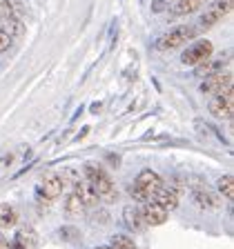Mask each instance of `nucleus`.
<instances>
[{
	"label": "nucleus",
	"instance_id": "423d86ee",
	"mask_svg": "<svg viewBox=\"0 0 234 249\" xmlns=\"http://www.w3.org/2000/svg\"><path fill=\"white\" fill-rule=\"evenodd\" d=\"M192 196H194L198 207H203V209H218L221 207V196H218L216 192H212L205 182L192 180Z\"/></svg>",
	"mask_w": 234,
	"mask_h": 249
},
{
	"label": "nucleus",
	"instance_id": "9d476101",
	"mask_svg": "<svg viewBox=\"0 0 234 249\" xmlns=\"http://www.w3.org/2000/svg\"><path fill=\"white\" fill-rule=\"evenodd\" d=\"M140 218H143V223L150 225V227H156V225H163L167 220V212L161 209L156 202H145V207L140 209Z\"/></svg>",
	"mask_w": 234,
	"mask_h": 249
},
{
	"label": "nucleus",
	"instance_id": "f03ea898",
	"mask_svg": "<svg viewBox=\"0 0 234 249\" xmlns=\"http://www.w3.org/2000/svg\"><path fill=\"white\" fill-rule=\"evenodd\" d=\"M161 187H163V180H161V176H158L156 171L143 169L138 176H136L130 194H132V198L138 200V202H150V200H154L156 192H158Z\"/></svg>",
	"mask_w": 234,
	"mask_h": 249
},
{
	"label": "nucleus",
	"instance_id": "5701e85b",
	"mask_svg": "<svg viewBox=\"0 0 234 249\" xmlns=\"http://www.w3.org/2000/svg\"><path fill=\"white\" fill-rule=\"evenodd\" d=\"M96 249H112V247H96Z\"/></svg>",
	"mask_w": 234,
	"mask_h": 249
},
{
	"label": "nucleus",
	"instance_id": "7ed1b4c3",
	"mask_svg": "<svg viewBox=\"0 0 234 249\" xmlns=\"http://www.w3.org/2000/svg\"><path fill=\"white\" fill-rule=\"evenodd\" d=\"M190 38H194V29L187 25H181V27H174L170 29L167 34H163L156 42V49L158 52H172V49H176V47L185 45Z\"/></svg>",
	"mask_w": 234,
	"mask_h": 249
},
{
	"label": "nucleus",
	"instance_id": "f8f14e48",
	"mask_svg": "<svg viewBox=\"0 0 234 249\" xmlns=\"http://www.w3.org/2000/svg\"><path fill=\"white\" fill-rule=\"evenodd\" d=\"M72 194H74V196H76L80 202H83L85 207H94V205L98 202L96 194L92 192V187H89L85 180H80V178H78V180L74 182V192H72Z\"/></svg>",
	"mask_w": 234,
	"mask_h": 249
},
{
	"label": "nucleus",
	"instance_id": "4be33fe9",
	"mask_svg": "<svg viewBox=\"0 0 234 249\" xmlns=\"http://www.w3.org/2000/svg\"><path fill=\"white\" fill-rule=\"evenodd\" d=\"M11 249H25V247H22V245H18V243H14V247H11Z\"/></svg>",
	"mask_w": 234,
	"mask_h": 249
},
{
	"label": "nucleus",
	"instance_id": "2eb2a0df",
	"mask_svg": "<svg viewBox=\"0 0 234 249\" xmlns=\"http://www.w3.org/2000/svg\"><path fill=\"white\" fill-rule=\"evenodd\" d=\"M16 220H18L16 209L11 205H7V202H2L0 205V227H14Z\"/></svg>",
	"mask_w": 234,
	"mask_h": 249
},
{
	"label": "nucleus",
	"instance_id": "f257e3e1",
	"mask_svg": "<svg viewBox=\"0 0 234 249\" xmlns=\"http://www.w3.org/2000/svg\"><path fill=\"white\" fill-rule=\"evenodd\" d=\"M85 182H87L89 187H92V192L96 194V198L103 202H114L116 198H118V189H116V185L112 182V178L105 174L100 167L96 165H85Z\"/></svg>",
	"mask_w": 234,
	"mask_h": 249
},
{
	"label": "nucleus",
	"instance_id": "4468645a",
	"mask_svg": "<svg viewBox=\"0 0 234 249\" xmlns=\"http://www.w3.org/2000/svg\"><path fill=\"white\" fill-rule=\"evenodd\" d=\"M123 220H125V225L130 229H134V231H143V227H145L143 218H140V209H136V207H125Z\"/></svg>",
	"mask_w": 234,
	"mask_h": 249
},
{
	"label": "nucleus",
	"instance_id": "20e7f679",
	"mask_svg": "<svg viewBox=\"0 0 234 249\" xmlns=\"http://www.w3.org/2000/svg\"><path fill=\"white\" fill-rule=\"evenodd\" d=\"M212 52H214V47L210 40H196L194 45H190L183 52L181 62L187 65V67H198V65H203L205 60L212 58Z\"/></svg>",
	"mask_w": 234,
	"mask_h": 249
},
{
	"label": "nucleus",
	"instance_id": "ddd939ff",
	"mask_svg": "<svg viewBox=\"0 0 234 249\" xmlns=\"http://www.w3.org/2000/svg\"><path fill=\"white\" fill-rule=\"evenodd\" d=\"M205 5V0H176L174 7H172V14L176 16H190L194 11H198L201 7Z\"/></svg>",
	"mask_w": 234,
	"mask_h": 249
},
{
	"label": "nucleus",
	"instance_id": "9b49d317",
	"mask_svg": "<svg viewBox=\"0 0 234 249\" xmlns=\"http://www.w3.org/2000/svg\"><path fill=\"white\" fill-rule=\"evenodd\" d=\"M152 202H156V205L161 209H165V212H172V209H176V205H178V189L176 187H161Z\"/></svg>",
	"mask_w": 234,
	"mask_h": 249
},
{
	"label": "nucleus",
	"instance_id": "aec40b11",
	"mask_svg": "<svg viewBox=\"0 0 234 249\" xmlns=\"http://www.w3.org/2000/svg\"><path fill=\"white\" fill-rule=\"evenodd\" d=\"M9 45H11V36L7 34L5 29H0V53L7 52V49H9Z\"/></svg>",
	"mask_w": 234,
	"mask_h": 249
},
{
	"label": "nucleus",
	"instance_id": "a211bd4d",
	"mask_svg": "<svg viewBox=\"0 0 234 249\" xmlns=\"http://www.w3.org/2000/svg\"><path fill=\"white\" fill-rule=\"evenodd\" d=\"M218 194L225 196L228 200H232L234 198V178L230 176V174H225V176L218 178Z\"/></svg>",
	"mask_w": 234,
	"mask_h": 249
},
{
	"label": "nucleus",
	"instance_id": "39448f33",
	"mask_svg": "<svg viewBox=\"0 0 234 249\" xmlns=\"http://www.w3.org/2000/svg\"><path fill=\"white\" fill-rule=\"evenodd\" d=\"M232 83H234V78L230 71H216L201 83V91L210 93V96H218V93H223V91H230Z\"/></svg>",
	"mask_w": 234,
	"mask_h": 249
},
{
	"label": "nucleus",
	"instance_id": "412c9836",
	"mask_svg": "<svg viewBox=\"0 0 234 249\" xmlns=\"http://www.w3.org/2000/svg\"><path fill=\"white\" fill-rule=\"evenodd\" d=\"M0 249H9V245H7V240L2 238V233H0Z\"/></svg>",
	"mask_w": 234,
	"mask_h": 249
},
{
	"label": "nucleus",
	"instance_id": "6ab92c4d",
	"mask_svg": "<svg viewBox=\"0 0 234 249\" xmlns=\"http://www.w3.org/2000/svg\"><path fill=\"white\" fill-rule=\"evenodd\" d=\"M109 247L112 249H136V245H134V240L132 238H127V236H112V240H109Z\"/></svg>",
	"mask_w": 234,
	"mask_h": 249
},
{
	"label": "nucleus",
	"instance_id": "0eeeda50",
	"mask_svg": "<svg viewBox=\"0 0 234 249\" xmlns=\"http://www.w3.org/2000/svg\"><path fill=\"white\" fill-rule=\"evenodd\" d=\"M232 0H212L205 11V16L201 18V27L203 29H210L212 25H216L218 20H223L225 16L232 11Z\"/></svg>",
	"mask_w": 234,
	"mask_h": 249
},
{
	"label": "nucleus",
	"instance_id": "dca6fc26",
	"mask_svg": "<svg viewBox=\"0 0 234 249\" xmlns=\"http://www.w3.org/2000/svg\"><path fill=\"white\" fill-rule=\"evenodd\" d=\"M83 212H85V205L78 200L74 194H69V196L65 198V213L72 218H78V216H83Z\"/></svg>",
	"mask_w": 234,
	"mask_h": 249
},
{
	"label": "nucleus",
	"instance_id": "f3484780",
	"mask_svg": "<svg viewBox=\"0 0 234 249\" xmlns=\"http://www.w3.org/2000/svg\"><path fill=\"white\" fill-rule=\"evenodd\" d=\"M221 67H223V60H212V58H210V60H205L203 65H198L196 73L203 78H208V76H212V73L221 71Z\"/></svg>",
	"mask_w": 234,
	"mask_h": 249
},
{
	"label": "nucleus",
	"instance_id": "1a4fd4ad",
	"mask_svg": "<svg viewBox=\"0 0 234 249\" xmlns=\"http://www.w3.org/2000/svg\"><path fill=\"white\" fill-rule=\"evenodd\" d=\"M62 180L58 174H47L45 178H42L40 187H38V196H45L47 200H54V198H58L62 194Z\"/></svg>",
	"mask_w": 234,
	"mask_h": 249
},
{
	"label": "nucleus",
	"instance_id": "6e6552de",
	"mask_svg": "<svg viewBox=\"0 0 234 249\" xmlns=\"http://www.w3.org/2000/svg\"><path fill=\"white\" fill-rule=\"evenodd\" d=\"M210 114L218 120L232 118V114H234V93H232V89L214 96L212 103H210Z\"/></svg>",
	"mask_w": 234,
	"mask_h": 249
}]
</instances>
